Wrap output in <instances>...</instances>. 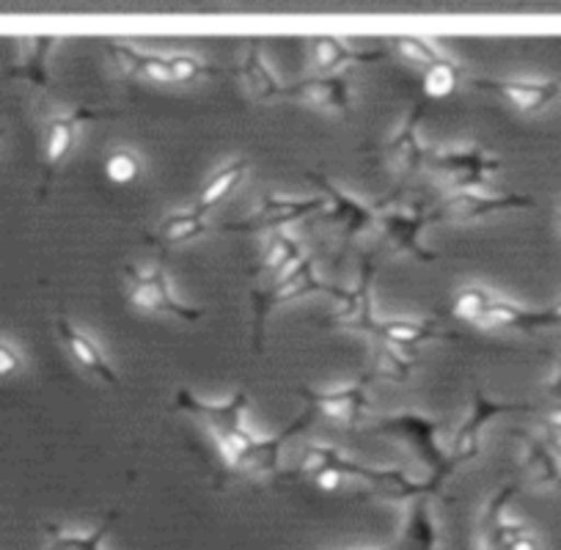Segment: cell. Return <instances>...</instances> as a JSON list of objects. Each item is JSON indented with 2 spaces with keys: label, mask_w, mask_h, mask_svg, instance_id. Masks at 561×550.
<instances>
[{
  "label": "cell",
  "mask_w": 561,
  "mask_h": 550,
  "mask_svg": "<svg viewBox=\"0 0 561 550\" xmlns=\"http://www.w3.org/2000/svg\"><path fill=\"white\" fill-rule=\"evenodd\" d=\"M176 408L185 410L187 416L198 419V422L209 429L220 460H224L226 468H231V471H273L275 457H278L284 438L304 424V419H300L287 435H278V438H259V435H253L245 424V391L231 393L226 402H207V399H198L196 393L180 391Z\"/></svg>",
  "instance_id": "1"
},
{
  "label": "cell",
  "mask_w": 561,
  "mask_h": 550,
  "mask_svg": "<svg viewBox=\"0 0 561 550\" xmlns=\"http://www.w3.org/2000/svg\"><path fill=\"white\" fill-rule=\"evenodd\" d=\"M127 303L140 314L174 317L182 322H198L202 309H193L176 295L174 282L160 264H140L127 270Z\"/></svg>",
  "instance_id": "2"
},
{
  "label": "cell",
  "mask_w": 561,
  "mask_h": 550,
  "mask_svg": "<svg viewBox=\"0 0 561 550\" xmlns=\"http://www.w3.org/2000/svg\"><path fill=\"white\" fill-rule=\"evenodd\" d=\"M371 209H375V224L386 231V237L399 251L410 253L419 262L438 259V253L424 248L421 242V231L438 213L433 215L421 202H377L371 204Z\"/></svg>",
  "instance_id": "3"
},
{
  "label": "cell",
  "mask_w": 561,
  "mask_h": 550,
  "mask_svg": "<svg viewBox=\"0 0 561 550\" xmlns=\"http://www.w3.org/2000/svg\"><path fill=\"white\" fill-rule=\"evenodd\" d=\"M427 165L444 176L457 191H477L501 169V160L479 147H449L427 154Z\"/></svg>",
  "instance_id": "4"
},
{
  "label": "cell",
  "mask_w": 561,
  "mask_h": 550,
  "mask_svg": "<svg viewBox=\"0 0 561 550\" xmlns=\"http://www.w3.org/2000/svg\"><path fill=\"white\" fill-rule=\"evenodd\" d=\"M314 293H325V284L320 282L314 262H311L309 256L295 259L293 264H287V267L275 273V282H273V287H270V293L259 298L262 311H256V320H253V333H262L264 317H267V311H273L278 303H289V300L309 298V295H314Z\"/></svg>",
  "instance_id": "5"
},
{
  "label": "cell",
  "mask_w": 561,
  "mask_h": 550,
  "mask_svg": "<svg viewBox=\"0 0 561 550\" xmlns=\"http://www.w3.org/2000/svg\"><path fill=\"white\" fill-rule=\"evenodd\" d=\"M325 209V198H295V196H278V193H267L259 198L256 207L240 220V224L229 226V231H278L280 226L304 220L309 215L322 213Z\"/></svg>",
  "instance_id": "6"
},
{
  "label": "cell",
  "mask_w": 561,
  "mask_h": 550,
  "mask_svg": "<svg viewBox=\"0 0 561 550\" xmlns=\"http://www.w3.org/2000/svg\"><path fill=\"white\" fill-rule=\"evenodd\" d=\"M56 333H58V342H61L64 350L69 353V358H72L85 375L105 382V386L118 388L116 366L111 364V358L105 355L102 344L96 342L91 333H85L83 328L75 325L69 317H56Z\"/></svg>",
  "instance_id": "7"
},
{
  "label": "cell",
  "mask_w": 561,
  "mask_h": 550,
  "mask_svg": "<svg viewBox=\"0 0 561 550\" xmlns=\"http://www.w3.org/2000/svg\"><path fill=\"white\" fill-rule=\"evenodd\" d=\"M287 96L320 113H339V116H344L353 107V83L339 72L317 75V78L287 85Z\"/></svg>",
  "instance_id": "8"
},
{
  "label": "cell",
  "mask_w": 561,
  "mask_h": 550,
  "mask_svg": "<svg viewBox=\"0 0 561 550\" xmlns=\"http://www.w3.org/2000/svg\"><path fill=\"white\" fill-rule=\"evenodd\" d=\"M91 118H96L94 111L78 107L72 113H58L45 124V129H42V154H45L47 174H53V171L67 163L69 154L75 152L80 141V127Z\"/></svg>",
  "instance_id": "9"
},
{
  "label": "cell",
  "mask_w": 561,
  "mask_h": 550,
  "mask_svg": "<svg viewBox=\"0 0 561 550\" xmlns=\"http://www.w3.org/2000/svg\"><path fill=\"white\" fill-rule=\"evenodd\" d=\"M309 393L311 413H322L336 424H358L366 413V380L358 382H339V386L325 388V391H306Z\"/></svg>",
  "instance_id": "10"
},
{
  "label": "cell",
  "mask_w": 561,
  "mask_h": 550,
  "mask_svg": "<svg viewBox=\"0 0 561 550\" xmlns=\"http://www.w3.org/2000/svg\"><path fill=\"white\" fill-rule=\"evenodd\" d=\"M421 118H424V105L410 107L404 122L388 138V163L397 174H413L421 165H427L430 149L421 141Z\"/></svg>",
  "instance_id": "11"
},
{
  "label": "cell",
  "mask_w": 561,
  "mask_h": 550,
  "mask_svg": "<svg viewBox=\"0 0 561 550\" xmlns=\"http://www.w3.org/2000/svg\"><path fill=\"white\" fill-rule=\"evenodd\" d=\"M311 182L325 193V207H333L331 213L325 209L328 218H331L333 224H342L344 234L355 237L375 226V209H371L369 204L358 202V198L344 193L339 185H333L331 180H322L320 174H311Z\"/></svg>",
  "instance_id": "12"
},
{
  "label": "cell",
  "mask_w": 561,
  "mask_h": 550,
  "mask_svg": "<svg viewBox=\"0 0 561 550\" xmlns=\"http://www.w3.org/2000/svg\"><path fill=\"white\" fill-rule=\"evenodd\" d=\"M336 295L342 298V303L331 314L333 325L347 328V331L377 333L380 322L375 320V309H371V270L369 273L364 270L353 289H339Z\"/></svg>",
  "instance_id": "13"
},
{
  "label": "cell",
  "mask_w": 561,
  "mask_h": 550,
  "mask_svg": "<svg viewBox=\"0 0 561 550\" xmlns=\"http://www.w3.org/2000/svg\"><path fill=\"white\" fill-rule=\"evenodd\" d=\"M528 198L520 196H484L477 191H455L446 198L444 207L438 209V215H451V218L462 220V224H471V220H484L493 218V215L504 213V209H517L528 207Z\"/></svg>",
  "instance_id": "14"
},
{
  "label": "cell",
  "mask_w": 561,
  "mask_h": 550,
  "mask_svg": "<svg viewBox=\"0 0 561 550\" xmlns=\"http://www.w3.org/2000/svg\"><path fill=\"white\" fill-rule=\"evenodd\" d=\"M493 89L515 107L517 113L548 111L561 96V83L550 78H510L493 83Z\"/></svg>",
  "instance_id": "15"
},
{
  "label": "cell",
  "mask_w": 561,
  "mask_h": 550,
  "mask_svg": "<svg viewBox=\"0 0 561 550\" xmlns=\"http://www.w3.org/2000/svg\"><path fill=\"white\" fill-rule=\"evenodd\" d=\"M240 80L248 94L259 102H273L278 96H287V85L280 83V78L270 67L267 56H264V47L259 45H248L245 53H242Z\"/></svg>",
  "instance_id": "16"
},
{
  "label": "cell",
  "mask_w": 561,
  "mask_h": 550,
  "mask_svg": "<svg viewBox=\"0 0 561 550\" xmlns=\"http://www.w3.org/2000/svg\"><path fill=\"white\" fill-rule=\"evenodd\" d=\"M111 56L124 75L144 78L149 80V83L158 85H174V78H171L169 69V56L140 50V47L135 45H122V42H113Z\"/></svg>",
  "instance_id": "17"
},
{
  "label": "cell",
  "mask_w": 561,
  "mask_h": 550,
  "mask_svg": "<svg viewBox=\"0 0 561 550\" xmlns=\"http://www.w3.org/2000/svg\"><path fill=\"white\" fill-rule=\"evenodd\" d=\"M248 171H251L248 158L226 160L220 169H215L213 174L207 176V182H204L202 191H198L196 204H193V207H196L198 213H209V209H215L218 204H224L226 198L231 196V191H237V187L245 182Z\"/></svg>",
  "instance_id": "18"
},
{
  "label": "cell",
  "mask_w": 561,
  "mask_h": 550,
  "mask_svg": "<svg viewBox=\"0 0 561 550\" xmlns=\"http://www.w3.org/2000/svg\"><path fill=\"white\" fill-rule=\"evenodd\" d=\"M309 56L317 72L331 75L339 72L342 67H347V64L371 61V58H377V53H360L358 47L347 45V42L339 39V36H320V39H311Z\"/></svg>",
  "instance_id": "19"
},
{
  "label": "cell",
  "mask_w": 561,
  "mask_h": 550,
  "mask_svg": "<svg viewBox=\"0 0 561 550\" xmlns=\"http://www.w3.org/2000/svg\"><path fill=\"white\" fill-rule=\"evenodd\" d=\"M209 231V220L207 213H198L196 207L193 209H180V213H171L160 220L158 231H154V240L160 245H185V242L198 240Z\"/></svg>",
  "instance_id": "20"
},
{
  "label": "cell",
  "mask_w": 561,
  "mask_h": 550,
  "mask_svg": "<svg viewBox=\"0 0 561 550\" xmlns=\"http://www.w3.org/2000/svg\"><path fill=\"white\" fill-rule=\"evenodd\" d=\"M53 50H56V39H23L18 45V75L31 83L34 89L45 91L50 83V61Z\"/></svg>",
  "instance_id": "21"
},
{
  "label": "cell",
  "mask_w": 561,
  "mask_h": 550,
  "mask_svg": "<svg viewBox=\"0 0 561 550\" xmlns=\"http://www.w3.org/2000/svg\"><path fill=\"white\" fill-rule=\"evenodd\" d=\"M377 333H380L388 344L402 350H410L421 342H433V339L446 336V333L440 331L438 320H388L377 325Z\"/></svg>",
  "instance_id": "22"
},
{
  "label": "cell",
  "mask_w": 561,
  "mask_h": 550,
  "mask_svg": "<svg viewBox=\"0 0 561 550\" xmlns=\"http://www.w3.org/2000/svg\"><path fill=\"white\" fill-rule=\"evenodd\" d=\"M435 539H438V531H435L430 509L424 504H415L397 550H435Z\"/></svg>",
  "instance_id": "23"
},
{
  "label": "cell",
  "mask_w": 561,
  "mask_h": 550,
  "mask_svg": "<svg viewBox=\"0 0 561 550\" xmlns=\"http://www.w3.org/2000/svg\"><path fill=\"white\" fill-rule=\"evenodd\" d=\"M421 85H424V94H427L430 100H446V96L455 94L457 85H460V67H457L449 56L438 58V61L427 67Z\"/></svg>",
  "instance_id": "24"
},
{
  "label": "cell",
  "mask_w": 561,
  "mask_h": 550,
  "mask_svg": "<svg viewBox=\"0 0 561 550\" xmlns=\"http://www.w3.org/2000/svg\"><path fill=\"white\" fill-rule=\"evenodd\" d=\"M300 256H304V245H300L293 234L278 229L267 237V242H264L262 264L264 270H270V273H278V270H284L287 264H293L295 259Z\"/></svg>",
  "instance_id": "25"
},
{
  "label": "cell",
  "mask_w": 561,
  "mask_h": 550,
  "mask_svg": "<svg viewBox=\"0 0 561 550\" xmlns=\"http://www.w3.org/2000/svg\"><path fill=\"white\" fill-rule=\"evenodd\" d=\"M144 174V160L135 149L118 147L105 158V176L113 185H135Z\"/></svg>",
  "instance_id": "26"
},
{
  "label": "cell",
  "mask_w": 561,
  "mask_h": 550,
  "mask_svg": "<svg viewBox=\"0 0 561 550\" xmlns=\"http://www.w3.org/2000/svg\"><path fill=\"white\" fill-rule=\"evenodd\" d=\"M107 531H111V520L96 526L91 534H72L64 531V528L47 526V537H50L47 550H102V539L107 537Z\"/></svg>",
  "instance_id": "27"
},
{
  "label": "cell",
  "mask_w": 561,
  "mask_h": 550,
  "mask_svg": "<svg viewBox=\"0 0 561 550\" xmlns=\"http://www.w3.org/2000/svg\"><path fill=\"white\" fill-rule=\"evenodd\" d=\"M493 298H495V295H490L484 287H477V284H468V287H462L460 293H457L455 314L460 317V320L473 322V325H477V322L482 320L484 311H488L490 300H493Z\"/></svg>",
  "instance_id": "28"
},
{
  "label": "cell",
  "mask_w": 561,
  "mask_h": 550,
  "mask_svg": "<svg viewBox=\"0 0 561 550\" xmlns=\"http://www.w3.org/2000/svg\"><path fill=\"white\" fill-rule=\"evenodd\" d=\"M397 50L404 61L415 64V67H430V64H435L438 58L446 56L438 47V42L421 39V36H404V39H397Z\"/></svg>",
  "instance_id": "29"
},
{
  "label": "cell",
  "mask_w": 561,
  "mask_h": 550,
  "mask_svg": "<svg viewBox=\"0 0 561 550\" xmlns=\"http://www.w3.org/2000/svg\"><path fill=\"white\" fill-rule=\"evenodd\" d=\"M413 369V358L404 353L402 347H393V344L382 342L380 353H377V366L375 371L382 377H393V380H404Z\"/></svg>",
  "instance_id": "30"
},
{
  "label": "cell",
  "mask_w": 561,
  "mask_h": 550,
  "mask_svg": "<svg viewBox=\"0 0 561 550\" xmlns=\"http://www.w3.org/2000/svg\"><path fill=\"white\" fill-rule=\"evenodd\" d=\"M169 69L171 78H174V85L193 83V80L204 78L209 72L207 64L198 56H193V53H174V56H169Z\"/></svg>",
  "instance_id": "31"
},
{
  "label": "cell",
  "mask_w": 561,
  "mask_h": 550,
  "mask_svg": "<svg viewBox=\"0 0 561 550\" xmlns=\"http://www.w3.org/2000/svg\"><path fill=\"white\" fill-rule=\"evenodd\" d=\"M23 369V355L9 342H0V377H12Z\"/></svg>",
  "instance_id": "32"
},
{
  "label": "cell",
  "mask_w": 561,
  "mask_h": 550,
  "mask_svg": "<svg viewBox=\"0 0 561 550\" xmlns=\"http://www.w3.org/2000/svg\"><path fill=\"white\" fill-rule=\"evenodd\" d=\"M504 550H537V542H534L531 537H526V534H523V537L512 539V542L506 545Z\"/></svg>",
  "instance_id": "33"
},
{
  "label": "cell",
  "mask_w": 561,
  "mask_h": 550,
  "mask_svg": "<svg viewBox=\"0 0 561 550\" xmlns=\"http://www.w3.org/2000/svg\"><path fill=\"white\" fill-rule=\"evenodd\" d=\"M550 433H553L556 446L561 449V419H553V422H550Z\"/></svg>",
  "instance_id": "34"
},
{
  "label": "cell",
  "mask_w": 561,
  "mask_h": 550,
  "mask_svg": "<svg viewBox=\"0 0 561 550\" xmlns=\"http://www.w3.org/2000/svg\"><path fill=\"white\" fill-rule=\"evenodd\" d=\"M550 322H553V320H561V300H559V303H556L553 306V309H550Z\"/></svg>",
  "instance_id": "35"
},
{
  "label": "cell",
  "mask_w": 561,
  "mask_h": 550,
  "mask_svg": "<svg viewBox=\"0 0 561 550\" xmlns=\"http://www.w3.org/2000/svg\"><path fill=\"white\" fill-rule=\"evenodd\" d=\"M482 550H495V548H493V545H488V542H484V539H482Z\"/></svg>",
  "instance_id": "36"
},
{
  "label": "cell",
  "mask_w": 561,
  "mask_h": 550,
  "mask_svg": "<svg viewBox=\"0 0 561 550\" xmlns=\"http://www.w3.org/2000/svg\"><path fill=\"white\" fill-rule=\"evenodd\" d=\"M559 218H561V209H559Z\"/></svg>",
  "instance_id": "37"
}]
</instances>
